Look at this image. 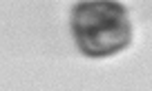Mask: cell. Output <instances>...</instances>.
I'll use <instances>...</instances> for the list:
<instances>
[{
	"instance_id": "cell-1",
	"label": "cell",
	"mask_w": 152,
	"mask_h": 91,
	"mask_svg": "<svg viewBox=\"0 0 152 91\" xmlns=\"http://www.w3.org/2000/svg\"><path fill=\"white\" fill-rule=\"evenodd\" d=\"M69 27L87 58H110L130 47L132 20L119 0H81L72 7Z\"/></svg>"
}]
</instances>
